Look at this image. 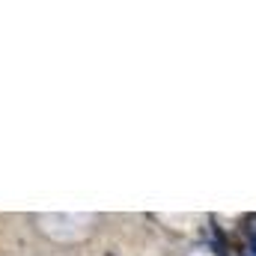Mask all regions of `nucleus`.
<instances>
[{
  "instance_id": "nucleus-1",
  "label": "nucleus",
  "mask_w": 256,
  "mask_h": 256,
  "mask_svg": "<svg viewBox=\"0 0 256 256\" xmlns=\"http://www.w3.org/2000/svg\"><path fill=\"white\" fill-rule=\"evenodd\" d=\"M250 250H254V256H256V236H254V242H250Z\"/></svg>"
},
{
  "instance_id": "nucleus-2",
  "label": "nucleus",
  "mask_w": 256,
  "mask_h": 256,
  "mask_svg": "<svg viewBox=\"0 0 256 256\" xmlns=\"http://www.w3.org/2000/svg\"><path fill=\"white\" fill-rule=\"evenodd\" d=\"M108 256H114V254H108Z\"/></svg>"
}]
</instances>
